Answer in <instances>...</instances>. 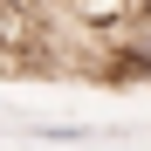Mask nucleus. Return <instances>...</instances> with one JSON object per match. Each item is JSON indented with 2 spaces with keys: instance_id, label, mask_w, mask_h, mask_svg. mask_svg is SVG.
<instances>
[{
  "instance_id": "f257e3e1",
  "label": "nucleus",
  "mask_w": 151,
  "mask_h": 151,
  "mask_svg": "<svg viewBox=\"0 0 151 151\" xmlns=\"http://www.w3.org/2000/svg\"><path fill=\"white\" fill-rule=\"evenodd\" d=\"M28 131H35V137H48V144H89V137H96L89 124H28Z\"/></svg>"
}]
</instances>
